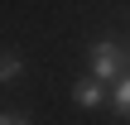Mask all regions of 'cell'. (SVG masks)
I'll list each match as a JSON object with an SVG mask.
<instances>
[{
	"instance_id": "cell-1",
	"label": "cell",
	"mask_w": 130,
	"mask_h": 125,
	"mask_svg": "<svg viewBox=\"0 0 130 125\" xmlns=\"http://www.w3.org/2000/svg\"><path fill=\"white\" fill-rule=\"evenodd\" d=\"M116 72H121V53H116V43H96L92 48V77H101V82H116Z\"/></svg>"
},
{
	"instance_id": "cell-2",
	"label": "cell",
	"mask_w": 130,
	"mask_h": 125,
	"mask_svg": "<svg viewBox=\"0 0 130 125\" xmlns=\"http://www.w3.org/2000/svg\"><path fill=\"white\" fill-rule=\"evenodd\" d=\"M101 87H106L101 77H92V82H82V87H77V106H82V111H92V106H101Z\"/></svg>"
},
{
	"instance_id": "cell-3",
	"label": "cell",
	"mask_w": 130,
	"mask_h": 125,
	"mask_svg": "<svg viewBox=\"0 0 130 125\" xmlns=\"http://www.w3.org/2000/svg\"><path fill=\"white\" fill-rule=\"evenodd\" d=\"M111 87H116V92H111V106H116L121 116H130V77H116Z\"/></svg>"
},
{
	"instance_id": "cell-4",
	"label": "cell",
	"mask_w": 130,
	"mask_h": 125,
	"mask_svg": "<svg viewBox=\"0 0 130 125\" xmlns=\"http://www.w3.org/2000/svg\"><path fill=\"white\" fill-rule=\"evenodd\" d=\"M24 72V63H19V53H0V82H14Z\"/></svg>"
},
{
	"instance_id": "cell-5",
	"label": "cell",
	"mask_w": 130,
	"mask_h": 125,
	"mask_svg": "<svg viewBox=\"0 0 130 125\" xmlns=\"http://www.w3.org/2000/svg\"><path fill=\"white\" fill-rule=\"evenodd\" d=\"M24 120H29L24 111H0V125H24Z\"/></svg>"
},
{
	"instance_id": "cell-6",
	"label": "cell",
	"mask_w": 130,
	"mask_h": 125,
	"mask_svg": "<svg viewBox=\"0 0 130 125\" xmlns=\"http://www.w3.org/2000/svg\"><path fill=\"white\" fill-rule=\"evenodd\" d=\"M125 63H130V53H125Z\"/></svg>"
}]
</instances>
